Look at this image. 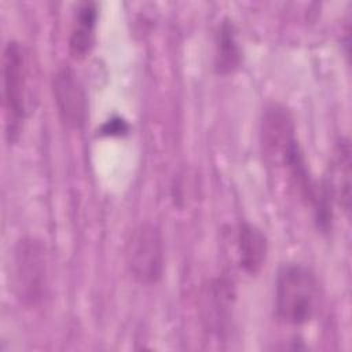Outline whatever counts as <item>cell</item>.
Returning a JSON list of instances; mask_svg holds the SVG:
<instances>
[{
	"label": "cell",
	"instance_id": "4",
	"mask_svg": "<svg viewBox=\"0 0 352 352\" xmlns=\"http://www.w3.org/2000/svg\"><path fill=\"white\" fill-rule=\"evenodd\" d=\"M126 265L142 285L157 283L164 274V239L153 223H142L131 232L125 248Z\"/></svg>",
	"mask_w": 352,
	"mask_h": 352
},
{
	"label": "cell",
	"instance_id": "5",
	"mask_svg": "<svg viewBox=\"0 0 352 352\" xmlns=\"http://www.w3.org/2000/svg\"><path fill=\"white\" fill-rule=\"evenodd\" d=\"M52 94L60 121L72 129L84 126L88 114L87 94L70 66L59 67L52 77Z\"/></svg>",
	"mask_w": 352,
	"mask_h": 352
},
{
	"label": "cell",
	"instance_id": "6",
	"mask_svg": "<svg viewBox=\"0 0 352 352\" xmlns=\"http://www.w3.org/2000/svg\"><path fill=\"white\" fill-rule=\"evenodd\" d=\"M294 121L282 104H271L265 109L261 121V144L265 157L276 165L297 144Z\"/></svg>",
	"mask_w": 352,
	"mask_h": 352
},
{
	"label": "cell",
	"instance_id": "12",
	"mask_svg": "<svg viewBox=\"0 0 352 352\" xmlns=\"http://www.w3.org/2000/svg\"><path fill=\"white\" fill-rule=\"evenodd\" d=\"M128 131V125L124 120L121 118H111L109 121H106L102 126V133L104 135H110V136H114V135H121L124 132Z\"/></svg>",
	"mask_w": 352,
	"mask_h": 352
},
{
	"label": "cell",
	"instance_id": "3",
	"mask_svg": "<svg viewBox=\"0 0 352 352\" xmlns=\"http://www.w3.org/2000/svg\"><path fill=\"white\" fill-rule=\"evenodd\" d=\"M47 254L41 241L22 236L12 256V283L16 297L25 305H37L47 296Z\"/></svg>",
	"mask_w": 352,
	"mask_h": 352
},
{
	"label": "cell",
	"instance_id": "1",
	"mask_svg": "<svg viewBox=\"0 0 352 352\" xmlns=\"http://www.w3.org/2000/svg\"><path fill=\"white\" fill-rule=\"evenodd\" d=\"M319 283L315 274L300 263L283 264L275 280V314L289 326L307 324L316 314Z\"/></svg>",
	"mask_w": 352,
	"mask_h": 352
},
{
	"label": "cell",
	"instance_id": "8",
	"mask_svg": "<svg viewBox=\"0 0 352 352\" xmlns=\"http://www.w3.org/2000/svg\"><path fill=\"white\" fill-rule=\"evenodd\" d=\"M333 202L345 212L351 209V146L346 138H341L333 153L329 180L324 183Z\"/></svg>",
	"mask_w": 352,
	"mask_h": 352
},
{
	"label": "cell",
	"instance_id": "10",
	"mask_svg": "<svg viewBox=\"0 0 352 352\" xmlns=\"http://www.w3.org/2000/svg\"><path fill=\"white\" fill-rule=\"evenodd\" d=\"M96 19L98 10L94 3L84 1L77 7L69 37V51L74 59H82L91 51L95 38Z\"/></svg>",
	"mask_w": 352,
	"mask_h": 352
},
{
	"label": "cell",
	"instance_id": "7",
	"mask_svg": "<svg viewBox=\"0 0 352 352\" xmlns=\"http://www.w3.org/2000/svg\"><path fill=\"white\" fill-rule=\"evenodd\" d=\"M234 286L227 278H217L209 283L205 292V322L208 327L221 334L227 330L234 302Z\"/></svg>",
	"mask_w": 352,
	"mask_h": 352
},
{
	"label": "cell",
	"instance_id": "11",
	"mask_svg": "<svg viewBox=\"0 0 352 352\" xmlns=\"http://www.w3.org/2000/svg\"><path fill=\"white\" fill-rule=\"evenodd\" d=\"M242 60L241 48L236 40L234 25L230 21H223L216 34L214 67L220 74L235 72Z\"/></svg>",
	"mask_w": 352,
	"mask_h": 352
},
{
	"label": "cell",
	"instance_id": "9",
	"mask_svg": "<svg viewBox=\"0 0 352 352\" xmlns=\"http://www.w3.org/2000/svg\"><path fill=\"white\" fill-rule=\"evenodd\" d=\"M236 249L241 268L249 275L258 274L268 253V242L264 232L252 223H241L236 234Z\"/></svg>",
	"mask_w": 352,
	"mask_h": 352
},
{
	"label": "cell",
	"instance_id": "2",
	"mask_svg": "<svg viewBox=\"0 0 352 352\" xmlns=\"http://www.w3.org/2000/svg\"><path fill=\"white\" fill-rule=\"evenodd\" d=\"M29 74L25 47L18 41H8L3 51V98L10 142L18 138L29 111Z\"/></svg>",
	"mask_w": 352,
	"mask_h": 352
}]
</instances>
